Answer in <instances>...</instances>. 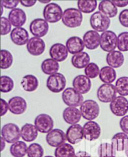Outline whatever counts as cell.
I'll return each mask as SVG.
<instances>
[{"instance_id": "1", "label": "cell", "mask_w": 128, "mask_h": 157, "mask_svg": "<svg viewBox=\"0 0 128 157\" xmlns=\"http://www.w3.org/2000/svg\"><path fill=\"white\" fill-rule=\"evenodd\" d=\"M83 20L82 13L77 8H69L63 11L62 22L68 28H74L80 26Z\"/></svg>"}, {"instance_id": "2", "label": "cell", "mask_w": 128, "mask_h": 157, "mask_svg": "<svg viewBox=\"0 0 128 157\" xmlns=\"http://www.w3.org/2000/svg\"><path fill=\"white\" fill-rule=\"evenodd\" d=\"M80 112L83 118L88 121H92L98 117L100 108L96 101L86 100L80 106Z\"/></svg>"}, {"instance_id": "3", "label": "cell", "mask_w": 128, "mask_h": 157, "mask_svg": "<svg viewBox=\"0 0 128 157\" xmlns=\"http://www.w3.org/2000/svg\"><path fill=\"white\" fill-rule=\"evenodd\" d=\"M89 22L93 30L102 33L107 31L111 25L110 18L100 11L94 13L91 16Z\"/></svg>"}, {"instance_id": "4", "label": "cell", "mask_w": 128, "mask_h": 157, "mask_svg": "<svg viewBox=\"0 0 128 157\" xmlns=\"http://www.w3.org/2000/svg\"><path fill=\"white\" fill-rule=\"evenodd\" d=\"M62 100L69 107L80 106L84 102V97L74 88H67L62 91Z\"/></svg>"}, {"instance_id": "5", "label": "cell", "mask_w": 128, "mask_h": 157, "mask_svg": "<svg viewBox=\"0 0 128 157\" xmlns=\"http://www.w3.org/2000/svg\"><path fill=\"white\" fill-rule=\"evenodd\" d=\"M43 14L44 19L47 23H55L62 20L63 12L58 4L51 3L44 6Z\"/></svg>"}, {"instance_id": "6", "label": "cell", "mask_w": 128, "mask_h": 157, "mask_svg": "<svg viewBox=\"0 0 128 157\" xmlns=\"http://www.w3.org/2000/svg\"><path fill=\"white\" fill-rule=\"evenodd\" d=\"M2 137L8 144H14L21 137V130L17 124L9 123L5 124L2 128Z\"/></svg>"}, {"instance_id": "7", "label": "cell", "mask_w": 128, "mask_h": 157, "mask_svg": "<svg viewBox=\"0 0 128 157\" xmlns=\"http://www.w3.org/2000/svg\"><path fill=\"white\" fill-rule=\"evenodd\" d=\"M66 86V79L61 73L50 75L46 80V86L50 91L58 93L64 91Z\"/></svg>"}, {"instance_id": "8", "label": "cell", "mask_w": 128, "mask_h": 157, "mask_svg": "<svg viewBox=\"0 0 128 157\" xmlns=\"http://www.w3.org/2000/svg\"><path fill=\"white\" fill-rule=\"evenodd\" d=\"M118 45V36L113 31L107 30L102 33L100 36V47L106 52L110 53L116 48Z\"/></svg>"}, {"instance_id": "9", "label": "cell", "mask_w": 128, "mask_h": 157, "mask_svg": "<svg viewBox=\"0 0 128 157\" xmlns=\"http://www.w3.org/2000/svg\"><path fill=\"white\" fill-rule=\"evenodd\" d=\"M117 91L115 86L113 84L103 83L97 90V97L98 100L104 103H111L116 98Z\"/></svg>"}, {"instance_id": "10", "label": "cell", "mask_w": 128, "mask_h": 157, "mask_svg": "<svg viewBox=\"0 0 128 157\" xmlns=\"http://www.w3.org/2000/svg\"><path fill=\"white\" fill-rule=\"evenodd\" d=\"M35 125L38 132L47 134L53 130L54 120L50 115L42 113L35 118Z\"/></svg>"}, {"instance_id": "11", "label": "cell", "mask_w": 128, "mask_h": 157, "mask_svg": "<svg viewBox=\"0 0 128 157\" xmlns=\"http://www.w3.org/2000/svg\"><path fill=\"white\" fill-rule=\"evenodd\" d=\"M109 108L115 116L123 117L128 112V100L124 97H117L110 103Z\"/></svg>"}, {"instance_id": "12", "label": "cell", "mask_w": 128, "mask_h": 157, "mask_svg": "<svg viewBox=\"0 0 128 157\" xmlns=\"http://www.w3.org/2000/svg\"><path fill=\"white\" fill-rule=\"evenodd\" d=\"M29 31L35 37L42 38L47 35L49 31V24L44 19L36 18L29 25Z\"/></svg>"}, {"instance_id": "13", "label": "cell", "mask_w": 128, "mask_h": 157, "mask_svg": "<svg viewBox=\"0 0 128 157\" xmlns=\"http://www.w3.org/2000/svg\"><path fill=\"white\" fill-rule=\"evenodd\" d=\"M47 144L50 146L55 148L66 144L67 140L66 135L62 130L55 128L47 134L46 136Z\"/></svg>"}, {"instance_id": "14", "label": "cell", "mask_w": 128, "mask_h": 157, "mask_svg": "<svg viewBox=\"0 0 128 157\" xmlns=\"http://www.w3.org/2000/svg\"><path fill=\"white\" fill-rule=\"evenodd\" d=\"M83 128L84 138L90 142L98 139L101 136V128L97 122L88 121L84 124Z\"/></svg>"}, {"instance_id": "15", "label": "cell", "mask_w": 128, "mask_h": 157, "mask_svg": "<svg viewBox=\"0 0 128 157\" xmlns=\"http://www.w3.org/2000/svg\"><path fill=\"white\" fill-rule=\"evenodd\" d=\"M26 48L28 53L34 56L42 55L46 49V44L43 39L38 37L31 38L26 44Z\"/></svg>"}, {"instance_id": "16", "label": "cell", "mask_w": 128, "mask_h": 157, "mask_svg": "<svg viewBox=\"0 0 128 157\" xmlns=\"http://www.w3.org/2000/svg\"><path fill=\"white\" fill-rule=\"evenodd\" d=\"M8 103L9 112L14 115H22L27 109V102L26 100L21 97L16 96L12 97L9 100Z\"/></svg>"}, {"instance_id": "17", "label": "cell", "mask_w": 128, "mask_h": 157, "mask_svg": "<svg viewBox=\"0 0 128 157\" xmlns=\"http://www.w3.org/2000/svg\"><path fill=\"white\" fill-rule=\"evenodd\" d=\"M66 135L68 142L70 144H77L81 142L84 138L83 128L79 124L71 125L66 130Z\"/></svg>"}, {"instance_id": "18", "label": "cell", "mask_w": 128, "mask_h": 157, "mask_svg": "<svg viewBox=\"0 0 128 157\" xmlns=\"http://www.w3.org/2000/svg\"><path fill=\"white\" fill-rule=\"evenodd\" d=\"M73 88L81 95L88 93L91 88L90 78L84 75L76 76L73 80Z\"/></svg>"}, {"instance_id": "19", "label": "cell", "mask_w": 128, "mask_h": 157, "mask_svg": "<svg viewBox=\"0 0 128 157\" xmlns=\"http://www.w3.org/2000/svg\"><path fill=\"white\" fill-rule=\"evenodd\" d=\"M29 33L28 31L23 28H14L10 33V38L12 42L18 46H23L28 43L29 41Z\"/></svg>"}, {"instance_id": "20", "label": "cell", "mask_w": 128, "mask_h": 157, "mask_svg": "<svg viewBox=\"0 0 128 157\" xmlns=\"http://www.w3.org/2000/svg\"><path fill=\"white\" fill-rule=\"evenodd\" d=\"M68 50L66 46L60 43L53 44L50 49V55L51 58L58 62L65 61L68 56Z\"/></svg>"}, {"instance_id": "21", "label": "cell", "mask_w": 128, "mask_h": 157, "mask_svg": "<svg viewBox=\"0 0 128 157\" xmlns=\"http://www.w3.org/2000/svg\"><path fill=\"white\" fill-rule=\"evenodd\" d=\"M100 36L99 33L94 30L86 31L83 38L86 48L89 50L97 49L100 46Z\"/></svg>"}, {"instance_id": "22", "label": "cell", "mask_w": 128, "mask_h": 157, "mask_svg": "<svg viewBox=\"0 0 128 157\" xmlns=\"http://www.w3.org/2000/svg\"><path fill=\"white\" fill-rule=\"evenodd\" d=\"M8 20L15 28L22 27L26 22V14L22 9L17 8L9 11Z\"/></svg>"}, {"instance_id": "23", "label": "cell", "mask_w": 128, "mask_h": 157, "mask_svg": "<svg viewBox=\"0 0 128 157\" xmlns=\"http://www.w3.org/2000/svg\"><path fill=\"white\" fill-rule=\"evenodd\" d=\"M66 46L68 52L72 55H76L83 52L85 49L83 40L79 36H73L69 38L66 43Z\"/></svg>"}, {"instance_id": "24", "label": "cell", "mask_w": 128, "mask_h": 157, "mask_svg": "<svg viewBox=\"0 0 128 157\" xmlns=\"http://www.w3.org/2000/svg\"><path fill=\"white\" fill-rule=\"evenodd\" d=\"M82 117L80 109L75 107H67L62 112V118L65 121L69 124H77Z\"/></svg>"}, {"instance_id": "25", "label": "cell", "mask_w": 128, "mask_h": 157, "mask_svg": "<svg viewBox=\"0 0 128 157\" xmlns=\"http://www.w3.org/2000/svg\"><path fill=\"white\" fill-rule=\"evenodd\" d=\"M38 135V130L35 124L26 123L21 128V137L27 142L35 141Z\"/></svg>"}, {"instance_id": "26", "label": "cell", "mask_w": 128, "mask_h": 157, "mask_svg": "<svg viewBox=\"0 0 128 157\" xmlns=\"http://www.w3.org/2000/svg\"><path fill=\"white\" fill-rule=\"evenodd\" d=\"M112 145L118 151L126 152L128 148V136L123 132H119L115 134L111 138Z\"/></svg>"}, {"instance_id": "27", "label": "cell", "mask_w": 128, "mask_h": 157, "mask_svg": "<svg viewBox=\"0 0 128 157\" xmlns=\"http://www.w3.org/2000/svg\"><path fill=\"white\" fill-rule=\"evenodd\" d=\"M106 60L109 67L113 68H118L124 64V56L120 51L115 50L107 54Z\"/></svg>"}, {"instance_id": "28", "label": "cell", "mask_w": 128, "mask_h": 157, "mask_svg": "<svg viewBox=\"0 0 128 157\" xmlns=\"http://www.w3.org/2000/svg\"><path fill=\"white\" fill-rule=\"evenodd\" d=\"M90 56L86 52H83L74 55L71 58V63L77 69L85 68L90 63Z\"/></svg>"}, {"instance_id": "29", "label": "cell", "mask_w": 128, "mask_h": 157, "mask_svg": "<svg viewBox=\"0 0 128 157\" xmlns=\"http://www.w3.org/2000/svg\"><path fill=\"white\" fill-rule=\"evenodd\" d=\"M99 11L107 16L109 18L115 17L118 14V8L112 1L103 0L101 1L98 6Z\"/></svg>"}, {"instance_id": "30", "label": "cell", "mask_w": 128, "mask_h": 157, "mask_svg": "<svg viewBox=\"0 0 128 157\" xmlns=\"http://www.w3.org/2000/svg\"><path fill=\"white\" fill-rule=\"evenodd\" d=\"M21 85L25 91L33 92L37 90L39 86V81L35 75H26L22 78Z\"/></svg>"}, {"instance_id": "31", "label": "cell", "mask_w": 128, "mask_h": 157, "mask_svg": "<svg viewBox=\"0 0 128 157\" xmlns=\"http://www.w3.org/2000/svg\"><path fill=\"white\" fill-rule=\"evenodd\" d=\"M116 76L117 74L115 68L109 66L104 67L100 70L99 77L104 83L111 84L116 80Z\"/></svg>"}, {"instance_id": "32", "label": "cell", "mask_w": 128, "mask_h": 157, "mask_svg": "<svg viewBox=\"0 0 128 157\" xmlns=\"http://www.w3.org/2000/svg\"><path fill=\"white\" fill-rule=\"evenodd\" d=\"M41 68L45 75L50 76L58 73L59 64L58 61L52 58H47L42 62Z\"/></svg>"}, {"instance_id": "33", "label": "cell", "mask_w": 128, "mask_h": 157, "mask_svg": "<svg viewBox=\"0 0 128 157\" xmlns=\"http://www.w3.org/2000/svg\"><path fill=\"white\" fill-rule=\"evenodd\" d=\"M27 145L23 141H18L11 145L9 148L11 155L13 157H24L28 152Z\"/></svg>"}, {"instance_id": "34", "label": "cell", "mask_w": 128, "mask_h": 157, "mask_svg": "<svg viewBox=\"0 0 128 157\" xmlns=\"http://www.w3.org/2000/svg\"><path fill=\"white\" fill-rule=\"evenodd\" d=\"M55 157H75V150L70 144H64L55 151Z\"/></svg>"}, {"instance_id": "35", "label": "cell", "mask_w": 128, "mask_h": 157, "mask_svg": "<svg viewBox=\"0 0 128 157\" xmlns=\"http://www.w3.org/2000/svg\"><path fill=\"white\" fill-rule=\"evenodd\" d=\"M77 5L78 10L81 13L89 14L94 12L96 9L98 2L96 0H79Z\"/></svg>"}, {"instance_id": "36", "label": "cell", "mask_w": 128, "mask_h": 157, "mask_svg": "<svg viewBox=\"0 0 128 157\" xmlns=\"http://www.w3.org/2000/svg\"><path fill=\"white\" fill-rule=\"evenodd\" d=\"M117 151L114 146L109 143H103L98 148L100 157H116Z\"/></svg>"}, {"instance_id": "37", "label": "cell", "mask_w": 128, "mask_h": 157, "mask_svg": "<svg viewBox=\"0 0 128 157\" xmlns=\"http://www.w3.org/2000/svg\"><path fill=\"white\" fill-rule=\"evenodd\" d=\"M115 88L121 97L128 96V76H121L116 82Z\"/></svg>"}, {"instance_id": "38", "label": "cell", "mask_w": 128, "mask_h": 157, "mask_svg": "<svg viewBox=\"0 0 128 157\" xmlns=\"http://www.w3.org/2000/svg\"><path fill=\"white\" fill-rule=\"evenodd\" d=\"M13 63V56L10 52L7 50H1V69L9 68Z\"/></svg>"}, {"instance_id": "39", "label": "cell", "mask_w": 128, "mask_h": 157, "mask_svg": "<svg viewBox=\"0 0 128 157\" xmlns=\"http://www.w3.org/2000/svg\"><path fill=\"white\" fill-rule=\"evenodd\" d=\"M27 155L28 157H43L44 149L39 144H32L28 147Z\"/></svg>"}, {"instance_id": "40", "label": "cell", "mask_w": 128, "mask_h": 157, "mask_svg": "<svg viewBox=\"0 0 128 157\" xmlns=\"http://www.w3.org/2000/svg\"><path fill=\"white\" fill-rule=\"evenodd\" d=\"M14 83L12 78L7 75L1 76V91L2 93L11 92L14 88Z\"/></svg>"}, {"instance_id": "41", "label": "cell", "mask_w": 128, "mask_h": 157, "mask_svg": "<svg viewBox=\"0 0 128 157\" xmlns=\"http://www.w3.org/2000/svg\"><path fill=\"white\" fill-rule=\"evenodd\" d=\"M117 47L121 52L128 51V31H124L119 34Z\"/></svg>"}, {"instance_id": "42", "label": "cell", "mask_w": 128, "mask_h": 157, "mask_svg": "<svg viewBox=\"0 0 128 157\" xmlns=\"http://www.w3.org/2000/svg\"><path fill=\"white\" fill-rule=\"evenodd\" d=\"M100 69L97 64L95 63H90L85 68V73L86 76L90 79H94L100 75Z\"/></svg>"}, {"instance_id": "43", "label": "cell", "mask_w": 128, "mask_h": 157, "mask_svg": "<svg viewBox=\"0 0 128 157\" xmlns=\"http://www.w3.org/2000/svg\"><path fill=\"white\" fill-rule=\"evenodd\" d=\"M12 25L8 18L6 17H1V35L5 36L11 32Z\"/></svg>"}, {"instance_id": "44", "label": "cell", "mask_w": 128, "mask_h": 157, "mask_svg": "<svg viewBox=\"0 0 128 157\" xmlns=\"http://www.w3.org/2000/svg\"><path fill=\"white\" fill-rule=\"evenodd\" d=\"M118 19L120 24L122 26L128 28V9L123 10L120 12Z\"/></svg>"}, {"instance_id": "45", "label": "cell", "mask_w": 128, "mask_h": 157, "mask_svg": "<svg viewBox=\"0 0 128 157\" xmlns=\"http://www.w3.org/2000/svg\"><path fill=\"white\" fill-rule=\"evenodd\" d=\"M20 3V1H0V5H2L4 8L6 9H11L14 10L15 8H17V6L18 5V4Z\"/></svg>"}, {"instance_id": "46", "label": "cell", "mask_w": 128, "mask_h": 157, "mask_svg": "<svg viewBox=\"0 0 128 157\" xmlns=\"http://www.w3.org/2000/svg\"><path fill=\"white\" fill-rule=\"evenodd\" d=\"M119 126L123 133L128 135V115H126L120 120Z\"/></svg>"}, {"instance_id": "47", "label": "cell", "mask_w": 128, "mask_h": 157, "mask_svg": "<svg viewBox=\"0 0 128 157\" xmlns=\"http://www.w3.org/2000/svg\"><path fill=\"white\" fill-rule=\"evenodd\" d=\"M9 109L8 103H7L4 99H1V117L5 115Z\"/></svg>"}, {"instance_id": "48", "label": "cell", "mask_w": 128, "mask_h": 157, "mask_svg": "<svg viewBox=\"0 0 128 157\" xmlns=\"http://www.w3.org/2000/svg\"><path fill=\"white\" fill-rule=\"evenodd\" d=\"M20 4H21L24 7H27V8H29V7H32L34 5H36L37 1H36V0H21V1H20Z\"/></svg>"}, {"instance_id": "49", "label": "cell", "mask_w": 128, "mask_h": 157, "mask_svg": "<svg viewBox=\"0 0 128 157\" xmlns=\"http://www.w3.org/2000/svg\"><path fill=\"white\" fill-rule=\"evenodd\" d=\"M113 3L117 6L119 8H123L128 5V0H122V1H119V0H113Z\"/></svg>"}, {"instance_id": "50", "label": "cell", "mask_w": 128, "mask_h": 157, "mask_svg": "<svg viewBox=\"0 0 128 157\" xmlns=\"http://www.w3.org/2000/svg\"><path fill=\"white\" fill-rule=\"evenodd\" d=\"M75 157H91V155L86 151H80L76 153Z\"/></svg>"}, {"instance_id": "51", "label": "cell", "mask_w": 128, "mask_h": 157, "mask_svg": "<svg viewBox=\"0 0 128 157\" xmlns=\"http://www.w3.org/2000/svg\"><path fill=\"white\" fill-rule=\"evenodd\" d=\"M0 139H1V151H3L6 147V142H5V140L3 138V137H2V136Z\"/></svg>"}, {"instance_id": "52", "label": "cell", "mask_w": 128, "mask_h": 157, "mask_svg": "<svg viewBox=\"0 0 128 157\" xmlns=\"http://www.w3.org/2000/svg\"><path fill=\"white\" fill-rule=\"evenodd\" d=\"M39 2L40 3L46 4V5H48V4L51 3V1H50V0H40Z\"/></svg>"}, {"instance_id": "53", "label": "cell", "mask_w": 128, "mask_h": 157, "mask_svg": "<svg viewBox=\"0 0 128 157\" xmlns=\"http://www.w3.org/2000/svg\"><path fill=\"white\" fill-rule=\"evenodd\" d=\"M1 8H2V13H1V14L2 15L3 14V6L1 5Z\"/></svg>"}, {"instance_id": "54", "label": "cell", "mask_w": 128, "mask_h": 157, "mask_svg": "<svg viewBox=\"0 0 128 157\" xmlns=\"http://www.w3.org/2000/svg\"><path fill=\"white\" fill-rule=\"evenodd\" d=\"M126 155H127V157H128V148H127V151H126Z\"/></svg>"}, {"instance_id": "55", "label": "cell", "mask_w": 128, "mask_h": 157, "mask_svg": "<svg viewBox=\"0 0 128 157\" xmlns=\"http://www.w3.org/2000/svg\"><path fill=\"white\" fill-rule=\"evenodd\" d=\"M44 157H55V156H50V155H47V156H45Z\"/></svg>"}]
</instances>
